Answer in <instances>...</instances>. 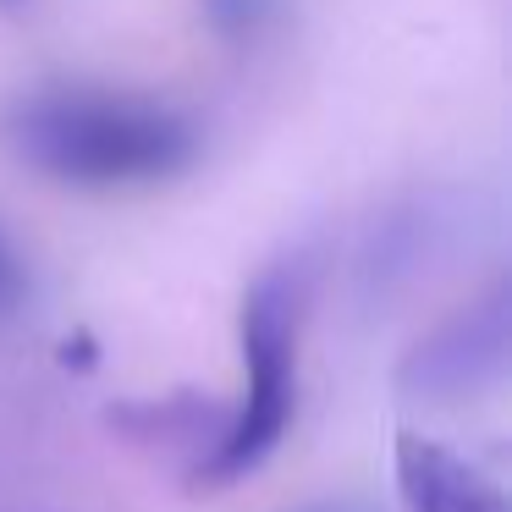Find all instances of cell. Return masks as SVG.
<instances>
[{
    "label": "cell",
    "instance_id": "52a82bcc",
    "mask_svg": "<svg viewBox=\"0 0 512 512\" xmlns=\"http://www.w3.org/2000/svg\"><path fill=\"white\" fill-rule=\"evenodd\" d=\"M309 512H353V507H309Z\"/></svg>",
    "mask_w": 512,
    "mask_h": 512
},
{
    "label": "cell",
    "instance_id": "277c9868",
    "mask_svg": "<svg viewBox=\"0 0 512 512\" xmlns=\"http://www.w3.org/2000/svg\"><path fill=\"white\" fill-rule=\"evenodd\" d=\"M391 468L408 512H507L501 490L430 435H397Z\"/></svg>",
    "mask_w": 512,
    "mask_h": 512
},
{
    "label": "cell",
    "instance_id": "7a4b0ae2",
    "mask_svg": "<svg viewBox=\"0 0 512 512\" xmlns=\"http://www.w3.org/2000/svg\"><path fill=\"white\" fill-rule=\"evenodd\" d=\"M298 325H303V265L259 270L254 287L243 292V320H237L248 386L237 413L193 463L199 490L237 485L281 446L292 408H298Z\"/></svg>",
    "mask_w": 512,
    "mask_h": 512
},
{
    "label": "cell",
    "instance_id": "ba28073f",
    "mask_svg": "<svg viewBox=\"0 0 512 512\" xmlns=\"http://www.w3.org/2000/svg\"><path fill=\"white\" fill-rule=\"evenodd\" d=\"M0 6H17V0H0Z\"/></svg>",
    "mask_w": 512,
    "mask_h": 512
},
{
    "label": "cell",
    "instance_id": "5b68a950",
    "mask_svg": "<svg viewBox=\"0 0 512 512\" xmlns=\"http://www.w3.org/2000/svg\"><path fill=\"white\" fill-rule=\"evenodd\" d=\"M204 17L226 45L248 50L265 34H276L281 17H287V0H204Z\"/></svg>",
    "mask_w": 512,
    "mask_h": 512
},
{
    "label": "cell",
    "instance_id": "3957f363",
    "mask_svg": "<svg viewBox=\"0 0 512 512\" xmlns=\"http://www.w3.org/2000/svg\"><path fill=\"white\" fill-rule=\"evenodd\" d=\"M512 347V298L507 287H490L485 298H474L468 309H457L446 325H435L397 369V386L408 397H435L452 402L468 397V391L490 386L507 364Z\"/></svg>",
    "mask_w": 512,
    "mask_h": 512
},
{
    "label": "cell",
    "instance_id": "8992f818",
    "mask_svg": "<svg viewBox=\"0 0 512 512\" xmlns=\"http://www.w3.org/2000/svg\"><path fill=\"white\" fill-rule=\"evenodd\" d=\"M23 292V270H17V259L6 254V243H0V309Z\"/></svg>",
    "mask_w": 512,
    "mask_h": 512
},
{
    "label": "cell",
    "instance_id": "6da1fadb",
    "mask_svg": "<svg viewBox=\"0 0 512 512\" xmlns=\"http://www.w3.org/2000/svg\"><path fill=\"white\" fill-rule=\"evenodd\" d=\"M6 138L28 166L72 188L166 182L199 160V127L144 94L45 89L12 105Z\"/></svg>",
    "mask_w": 512,
    "mask_h": 512
}]
</instances>
